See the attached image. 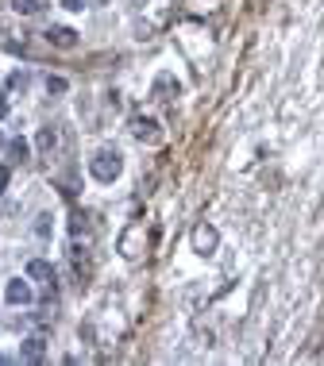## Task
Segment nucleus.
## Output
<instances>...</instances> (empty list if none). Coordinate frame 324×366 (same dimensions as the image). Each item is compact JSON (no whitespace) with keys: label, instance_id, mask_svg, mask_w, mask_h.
I'll return each instance as SVG.
<instances>
[{"label":"nucleus","instance_id":"nucleus-1","mask_svg":"<svg viewBox=\"0 0 324 366\" xmlns=\"http://www.w3.org/2000/svg\"><path fill=\"white\" fill-rule=\"evenodd\" d=\"M120 170H124V159H120L116 150H97V154L89 159V174L97 177V182H105V185L116 182Z\"/></svg>","mask_w":324,"mask_h":366},{"label":"nucleus","instance_id":"nucleus-2","mask_svg":"<svg viewBox=\"0 0 324 366\" xmlns=\"http://www.w3.org/2000/svg\"><path fill=\"white\" fill-rule=\"evenodd\" d=\"M216 243H220V232H216L213 224H197L193 228V250H197V255H213Z\"/></svg>","mask_w":324,"mask_h":366},{"label":"nucleus","instance_id":"nucleus-3","mask_svg":"<svg viewBox=\"0 0 324 366\" xmlns=\"http://www.w3.org/2000/svg\"><path fill=\"white\" fill-rule=\"evenodd\" d=\"M47 42L50 47H59V50H74L77 47V31L66 24H50L47 27Z\"/></svg>","mask_w":324,"mask_h":366},{"label":"nucleus","instance_id":"nucleus-4","mask_svg":"<svg viewBox=\"0 0 324 366\" xmlns=\"http://www.w3.org/2000/svg\"><path fill=\"white\" fill-rule=\"evenodd\" d=\"M132 135L139 143H158V139H162V132H158V124L151 116H135L132 120Z\"/></svg>","mask_w":324,"mask_h":366},{"label":"nucleus","instance_id":"nucleus-5","mask_svg":"<svg viewBox=\"0 0 324 366\" xmlns=\"http://www.w3.org/2000/svg\"><path fill=\"white\" fill-rule=\"evenodd\" d=\"M27 278H31V282H43L47 289H54V266H50L47 258H31V262H27Z\"/></svg>","mask_w":324,"mask_h":366},{"label":"nucleus","instance_id":"nucleus-6","mask_svg":"<svg viewBox=\"0 0 324 366\" xmlns=\"http://www.w3.org/2000/svg\"><path fill=\"white\" fill-rule=\"evenodd\" d=\"M4 297H8V305H31V285L24 282V278H12L8 282V289H4Z\"/></svg>","mask_w":324,"mask_h":366},{"label":"nucleus","instance_id":"nucleus-7","mask_svg":"<svg viewBox=\"0 0 324 366\" xmlns=\"http://www.w3.org/2000/svg\"><path fill=\"white\" fill-rule=\"evenodd\" d=\"M20 358H24V363H43V358H47V343H43L39 335L24 340L20 343Z\"/></svg>","mask_w":324,"mask_h":366},{"label":"nucleus","instance_id":"nucleus-8","mask_svg":"<svg viewBox=\"0 0 324 366\" xmlns=\"http://www.w3.org/2000/svg\"><path fill=\"white\" fill-rule=\"evenodd\" d=\"M167 93H178V81L170 74H158L155 77V100H170Z\"/></svg>","mask_w":324,"mask_h":366},{"label":"nucleus","instance_id":"nucleus-9","mask_svg":"<svg viewBox=\"0 0 324 366\" xmlns=\"http://www.w3.org/2000/svg\"><path fill=\"white\" fill-rule=\"evenodd\" d=\"M27 154H31L27 139H12V143H8V159H12V162H27Z\"/></svg>","mask_w":324,"mask_h":366},{"label":"nucleus","instance_id":"nucleus-10","mask_svg":"<svg viewBox=\"0 0 324 366\" xmlns=\"http://www.w3.org/2000/svg\"><path fill=\"white\" fill-rule=\"evenodd\" d=\"M54 143H59V135H54V127H43V132L35 135V147H39V150H47V154H50V150H54Z\"/></svg>","mask_w":324,"mask_h":366},{"label":"nucleus","instance_id":"nucleus-11","mask_svg":"<svg viewBox=\"0 0 324 366\" xmlns=\"http://www.w3.org/2000/svg\"><path fill=\"white\" fill-rule=\"evenodd\" d=\"M12 8H16L20 16H35V12H39V0H12Z\"/></svg>","mask_w":324,"mask_h":366},{"label":"nucleus","instance_id":"nucleus-12","mask_svg":"<svg viewBox=\"0 0 324 366\" xmlns=\"http://www.w3.org/2000/svg\"><path fill=\"white\" fill-rule=\"evenodd\" d=\"M8 89H27V74H24V70L8 74Z\"/></svg>","mask_w":324,"mask_h":366},{"label":"nucleus","instance_id":"nucleus-13","mask_svg":"<svg viewBox=\"0 0 324 366\" xmlns=\"http://www.w3.org/2000/svg\"><path fill=\"white\" fill-rule=\"evenodd\" d=\"M66 77H47V93H66Z\"/></svg>","mask_w":324,"mask_h":366},{"label":"nucleus","instance_id":"nucleus-14","mask_svg":"<svg viewBox=\"0 0 324 366\" xmlns=\"http://www.w3.org/2000/svg\"><path fill=\"white\" fill-rule=\"evenodd\" d=\"M62 8H70V12H82V8H85V0H62Z\"/></svg>","mask_w":324,"mask_h":366},{"label":"nucleus","instance_id":"nucleus-15","mask_svg":"<svg viewBox=\"0 0 324 366\" xmlns=\"http://www.w3.org/2000/svg\"><path fill=\"white\" fill-rule=\"evenodd\" d=\"M8 116V97H4V89H0V120Z\"/></svg>","mask_w":324,"mask_h":366},{"label":"nucleus","instance_id":"nucleus-16","mask_svg":"<svg viewBox=\"0 0 324 366\" xmlns=\"http://www.w3.org/2000/svg\"><path fill=\"white\" fill-rule=\"evenodd\" d=\"M4 189H8V170L0 166V193H4Z\"/></svg>","mask_w":324,"mask_h":366},{"label":"nucleus","instance_id":"nucleus-17","mask_svg":"<svg viewBox=\"0 0 324 366\" xmlns=\"http://www.w3.org/2000/svg\"><path fill=\"white\" fill-rule=\"evenodd\" d=\"M0 147H8V143H4V135H0Z\"/></svg>","mask_w":324,"mask_h":366}]
</instances>
